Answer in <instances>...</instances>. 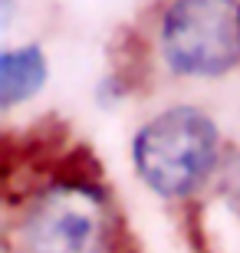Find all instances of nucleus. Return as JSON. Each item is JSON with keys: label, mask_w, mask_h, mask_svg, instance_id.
I'll use <instances>...</instances> for the list:
<instances>
[{"label": "nucleus", "mask_w": 240, "mask_h": 253, "mask_svg": "<svg viewBox=\"0 0 240 253\" xmlns=\"http://www.w3.org/2000/svg\"><path fill=\"white\" fill-rule=\"evenodd\" d=\"M224 194L234 201V207L240 211V155H234L224 168Z\"/></svg>", "instance_id": "nucleus-5"}, {"label": "nucleus", "mask_w": 240, "mask_h": 253, "mask_svg": "<svg viewBox=\"0 0 240 253\" xmlns=\"http://www.w3.org/2000/svg\"><path fill=\"white\" fill-rule=\"evenodd\" d=\"M23 237L33 253H102L105 204L79 184L49 188L27 211Z\"/></svg>", "instance_id": "nucleus-3"}, {"label": "nucleus", "mask_w": 240, "mask_h": 253, "mask_svg": "<svg viewBox=\"0 0 240 253\" xmlns=\"http://www.w3.org/2000/svg\"><path fill=\"white\" fill-rule=\"evenodd\" d=\"M161 49L175 73H227L240 59V3L237 0H175L165 13Z\"/></svg>", "instance_id": "nucleus-2"}, {"label": "nucleus", "mask_w": 240, "mask_h": 253, "mask_svg": "<svg viewBox=\"0 0 240 253\" xmlns=\"http://www.w3.org/2000/svg\"><path fill=\"white\" fill-rule=\"evenodd\" d=\"M47 79V59L40 46L7 49L0 56V99L3 105H13L20 99L33 95Z\"/></svg>", "instance_id": "nucleus-4"}, {"label": "nucleus", "mask_w": 240, "mask_h": 253, "mask_svg": "<svg viewBox=\"0 0 240 253\" xmlns=\"http://www.w3.org/2000/svg\"><path fill=\"white\" fill-rule=\"evenodd\" d=\"M217 128L197 109H171L158 115L135 138V168L151 191L185 197L214 168Z\"/></svg>", "instance_id": "nucleus-1"}]
</instances>
